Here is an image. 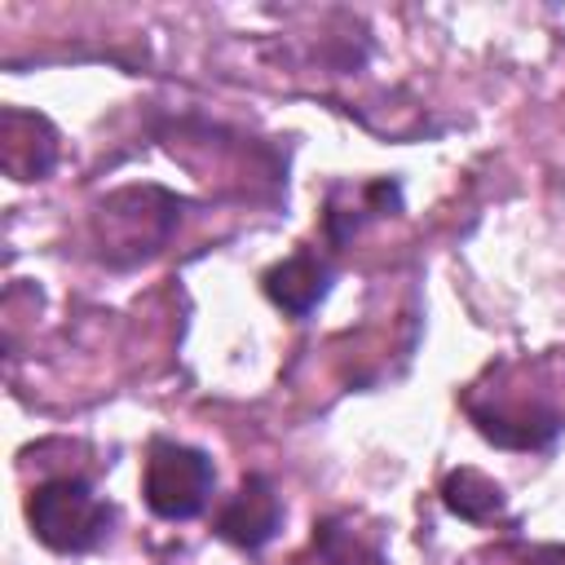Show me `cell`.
Segmentation results:
<instances>
[{
	"label": "cell",
	"instance_id": "cell-8",
	"mask_svg": "<svg viewBox=\"0 0 565 565\" xmlns=\"http://www.w3.org/2000/svg\"><path fill=\"white\" fill-rule=\"evenodd\" d=\"M313 547H318V556L327 565H388L384 552H380V543L375 539H362L340 516H327V521L313 525Z\"/></svg>",
	"mask_w": 565,
	"mask_h": 565
},
{
	"label": "cell",
	"instance_id": "cell-2",
	"mask_svg": "<svg viewBox=\"0 0 565 565\" xmlns=\"http://www.w3.org/2000/svg\"><path fill=\"white\" fill-rule=\"evenodd\" d=\"M26 521L49 552L79 556L110 534L115 508L84 477H53L26 494Z\"/></svg>",
	"mask_w": 565,
	"mask_h": 565
},
{
	"label": "cell",
	"instance_id": "cell-5",
	"mask_svg": "<svg viewBox=\"0 0 565 565\" xmlns=\"http://www.w3.org/2000/svg\"><path fill=\"white\" fill-rule=\"evenodd\" d=\"M278 530H282V499H278L274 481H269L265 472H247V477L238 481V494L221 508L216 534H221L225 543H234V547L256 552V547H265Z\"/></svg>",
	"mask_w": 565,
	"mask_h": 565
},
{
	"label": "cell",
	"instance_id": "cell-3",
	"mask_svg": "<svg viewBox=\"0 0 565 565\" xmlns=\"http://www.w3.org/2000/svg\"><path fill=\"white\" fill-rule=\"evenodd\" d=\"M216 486V468L207 459V450L185 446V441H154L146 455V472H141V494L150 503L154 516L163 521H190L207 508Z\"/></svg>",
	"mask_w": 565,
	"mask_h": 565
},
{
	"label": "cell",
	"instance_id": "cell-6",
	"mask_svg": "<svg viewBox=\"0 0 565 565\" xmlns=\"http://www.w3.org/2000/svg\"><path fill=\"white\" fill-rule=\"evenodd\" d=\"M327 287H331V269L327 260H318V252H291L287 260L265 269V296L291 318H305L327 296Z\"/></svg>",
	"mask_w": 565,
	"mask_h": 565
},
{
	"label": "cell",
	"instance_id": "cell-7",
	"mask_svg": "<svg viewBox=\"0 0 565 565\" xmlns=\"http://www.w3.org/2000/svg\"><path fill=\"white\" fill-rule=\"evenodd\" d=\"M441 503H446L455 516H463V521H494V516H503L508 494H503V486L490 481L486 472H477V468H455V472H446V481H441Z\"/></svg>",
	"mask_w": 565,
	"mask_h": 565
},
{
	"label": "cell",
	"instance_id": "cell-1",
	"mask_svg": "<svg viewBox=\"0 0 565 565\" xmlns=\"http://www.w3.org/2000/svg\"><path fill=\"white\" fill-rule=\"evenodd\" d=\"M185 199L163 185H124L93 207V243L106 265L150 260L177 230Z\"/></svg>",
	"mask_w": 565,
	"mask_h": 565
},
{
	"label": "cell",
	"instance_id": "cell-9",
	"mask_svg": "<svg viewBox=\"0 0 565 565\" xmlns=\"http://www.w3.org/2000/svg\"><path fill=\"white\" fill-rule=\"evenodd\" d=\"M521 565H565V543H539L521 556Z\"/></svg>",
	"mask_w": 565,
	"mask_h": 565
},
{
	"label": "cell",
	"instance_id": "cell-4",
	"mask_svg": "<svg viewBox=\"0 0 565 565\" xmlns=\"http://www.w3.org/2000/svg\"><path fill=\"white\" fill-rule=\"evenodd\" d=\"M0 168L13 181H44L57 168V128L35 110L4 106L0 110Z\"/></svg>",
	"mask_w": 565,
	"mask_h": 565
}]
</instances>
